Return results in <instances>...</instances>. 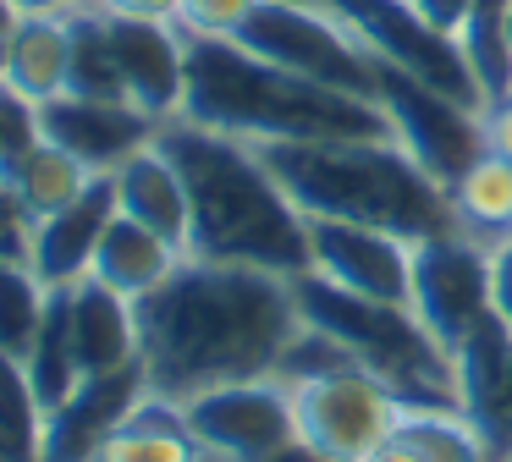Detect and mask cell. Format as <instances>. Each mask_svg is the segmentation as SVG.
<instances>
[{"label":"cell","mask_w":512,"mask_h":462,"mask_svg":"<svg viewBox=\"0 0 512 462\" xmlns=\"http://www.w3.org/2000/svg\"><path fill=\"white\" fill-rule=\"evenodd\" d=\"M28 248H34V215L17 204V193L0 182V259L28 264Z\"/></svg>","instance_id":"29"},{"label":"cell","mask_w":512,"mask_h":462,"mask_svg":"<svg viewBox=\"0 0 512 462\" xmlns=\"http://www.w3.org/2000/svg\"><path fill=\"white\" fill-rule=\"evenodd\" d=\"M188 259L182 248H171L160 231H149V226H138V220H127L122 209H116V220L105 226V237H100V253H94V281H105L111 292H122V297H149L160 281H166L177 264Z\"/></svg>","instance_id":"20"},{"label":"cell","mask_w":512,"mask_h":462,"mask_svg":"<svg viewBox=\"0 0 512 462\" xmlns=\"http://www.w3.org/2000/svg\"><path fill=\"white\" fill-rule=\"evenodd\" d=\"M34 143H45V121H39V105L28 94H17L12 83H0V171L17 165Z\"/></svg>","instance_id":"27"},{"label":"cell","mask_w":512,"mask_h":462,"mask_svg":"<svg viewBox=\"0 0 512 462\" xmlns=\"http://www.w3.org/2000/svg\"><path fill=\"white\" fill-rule=\"evenodd\" d=\"M45 303H50V286L28 264L0 259V352L6 358H17V363L28 358V347L39 336V319H45Z\"/></svg>","instance_id":"26"},{"label":"cell","mask_w":512,"mask_h":462,"mask_svg":"<svg viewBox=\"0 0 512 462\" xmlns=\"http://www.w3.org/2000/svg\"><path fill=\"white\" fill-rule=\"evenodd\" d=\"M490 308L512 325V237L490 242Z\"/></svg>","instance_id":"30"},{"label":"cell","mask_w":512,"mask_h":462,"mask_svg":"<svg viewBox=\"0 0 512 462\" xmlns=\"http://www.w3.org/2000/svg\"><path fill=\"white\" fill-rule=\"evenodd\" d=\"M501 28H507V44H512V0L501 6Z\"/></svg>","instance_id":"37"},{"label":"cell","mask_w":512,"mask_h":462,"mask_svg":"<svg viewBox=\"0 0 512 462\" xmlns=\"http://www.w3.org/2000/svg\"><path fill=\"white\" fill-rule=\"evenodd\" d=\"M67 319H72V352H78L83 380L138 363V308H133V297H122L105 281L83 275L78 286H67Z\"/></svg>","instance_id":"17"},{"label":"cell","mask_w":512,"mask_h":462,"mask_svg":"<svg viewBox=\"0 0 512 462\" xmlns=\"http://www.w3.org/2000/svg\"><path fill=\"white\" fill-rule=\"evenodd\" d=\"M292 297L309 330L331 336L358 369L386 380L413 407H463L457 402V363L408 303H375V297L342 292L314 270L292 275Z\"/></svg>","instance_id":"5"},{"label":"cell","mask_w":512,"mask_h":462,"mask_svg":"<svg viewBox=\"0 0 512 462\" xmlns=\"http://www.w3.org/2000/svg\"><path fill=\"white\" fill-rule=\"evenodd\" d=\"M105 17H138V22H177L182 0H89Z\"/></svg>","instance_id":"31"},{"label":"cell","mask_w":512,"mask_h":462,"mask_svg":"<svg viewBox=\"0 0 512 462\" xmlns=\"http://www.w3.org/2000/svg\"><path fill=\"white\" fill-rule=\"evenodd\" d=\"M375 88H380V110H386V121H391V138H397L441 187H452L479 154H490L485 110L463 105V99L441 94V88L419 83V77L397 72V66H386V61H380V72H375Z\"/></svg>","instance_id":"8"},{"label":"cell","mask_w":512,"mask_h":462,"mask_svg":"<svg viewBox=\"0 0 512 462\" xmlns=\"http://www.w3.org/2000/svg\"><path fill=\"white\" fill-rule=\"evenodd\" d=\"M287 198L309 220H358L424 242L452 231V187H441L397 138H320V143H254Z\"/></svg>","instance_id":"4"},{"label":"cell","mask_w":512,"mask_h":462,"mask_svg":"<svg viewBox=\"0 0 512 462\" xmlns=\"http://www.w3.org/2000/svg\"><path fill=\"white\" fill-rule=\"evenodd\" d=\"M155 143L188 182V259L248 264L287 281L309 270V215L287 198V187L259 160L254 143L199 127L188 116H171Z\"/></svg>","instance_id":"2"},{"label":"cell","mask_w":512,"mask_h":462,"mask_svg":"<svg viewBox=\"0 0 512 462\" xmlns=\"http://www.w3.org/2000/svg\"><path fill=\"white\" fill-rule=\"evenodd\" d=\"M413 11H419L430 28H441V33H463V22H468V11H474V0H408Z\"/></svg>","instance_id":"32"},{"label":"cell","mask_w":512,"mask_h":462,"mask_svg":"<svg viewBox=\"0 0 512 462\" xmlns=\"http://www.w3.org/2000/svg\"><path fill=\"white\" fill-rule=\"evenodd\" d=\"M182 116L232 132L243 143H320V138H391L380 99L309 83L298 72L248 55L232 39H188V99Z\"/></svg>","instance_id":"3"},{"label":"cell","mask_w":512,"mask_h":462,"mask_svg":"<svg viewBox=\"0 0 512 462\" xmlns=\"http://www.w3.org/2000/svg\"><path fill=\"white\" fill-rule=\"evenodd\" d=\"M72 72V22L67 17H17L6 28V72L0 83H12L34 105L67 94Z\"/></svg>","instance_id":"19"},{"label":"cell","mask_w":512,"mask_h":462,"mask_svg":"<svg viewBox=\"0 0 512 462\" xmlns=\"http://www.w3.org/2000/svg\"><path fill=\"white\" fill-rule=\"evenodd\" d=\"M182 418L199 435V446L221 462H265L281 446L298 440V413H292V385L281 374L265 380H232L188 396Z\"/></svg>","instance_id":"10"},{"label":"cell","mask_w":512,"mask_h":462,"mask_svg":"<svg viewBox=\"0 0 512 462\" xmlns=\"http://www.w3.org/2000/svg\"><path fill=\"white\" fill-rule=\"evenodd\" d=\"M490 462H512V446H501V451H496V457H490Z\"/></svg>","instance_id":"38"},{"label":"cell","mask_w":512,"mask_h":462,"mask_svg":"<svg viewBox=\"0 0 512 462\" xmlns=\"http://www.w3.org/2000/svg\"><path fill=\"white\" fill-rule=\"evenodd\" d=\"M39 121H45V138L61 143L72 160H83L94 176H111L122 160L149 149L160 138V127H166V121L144 116L127 99H78V94L39 105Z\"/></svg>","instance_id":"14"},{"label":"cell","mask_w":512,"mask_h":462,"mask_svg":"<svg viewBox=\"0 0 512 462\" xmlns=\"http://www.w3.org/2000/svg\"><path fill=\"white\" fill-rule=\"evenodd\" d=\"M265 462H331V457H320L314 446H303V440H292V446H281L276 457H265Z\"/></svg>","instance_id":"35"},{"label":"cell","mask_w":512,"mask_h":462,"mask_svg":"<svg viewBox=\"0 0 512 462\" xmlns=\"http://www.w3.org/2000/svg\"><path fill=\"white\" fill-rule=\"evenodd\" d=\"M144 396H149L144 358L127 363V369L78 380V391L56 413H45V451H39V462H94L105 451V440L127 424V413Z\"/></svg>","instance_id":"13"},{"label":"cell","mask_w":512,"mask_h":462,"mask_svg":"<svg viewBox=\"0 0 512 462\" xmlns=\"http://www.w3.org/2000/svg\"><path fill=\"white\" fill-rule=\"evenodd\" d=\"M6 6H12V17H72L89 0H6Z\"/></svg>","instance_id":"34"},{"label":"cell","mask_w":512,"mask_h":462,"mask_svg":"<svg viewBox=\"0 0 512 462\" xmlns=\"http://www.w3.org/2000/svg\"><path fill=\"white\" fill-rule=\"evenodd\" d=\"M0 182L12 187L17 204H23L28 215L45 220V215H56V209H67L72 198L94 182V171L83 160H72L61 143L45 138V143H34V149H28L17 165H6V171H0Z\"/></svg>","instance_id":"22"},{"label":"cell","mask_w":512,"mask_h":462,"mask_svg":"<svg viewBox=\"0 0 512 462\" xmlns=\"http://www.w3.org/2000/svg\"><path fill=\"white\" fill-rule=\"evenodd\" d=\"M336 17H347V28L375 50V61L397 66V72L419 77V83L441 88V94L463 99V105L485 110L474 72H468V55L452 33L430 28L408 0H325Z\"/></svg>","instance_id":"9"},{"label":"cell","mask_w":512,"mask_h":462,"mask_svg":"<svg viewBox=\"0 0 512 462\" xmlns=\"http://www.w3.org/2000/svg\"><path fill=\"white\" fill-rule=\"evenodd\" d=\"M364 462H419V457H413V451H408V446H402V440H397V435H391V440H386V446H380V451H375V457H364Z\"/></svg>","instance_id":"36"},{"label":"cell","mask_w":512,"mask_h":462,"mask_svg":"<svg viewBox=\"0 0 512 462\" xmlns=\"http://www.w3.org/2000/svg\"><path fill=\"white\" fill-rule=\"evenodd\" d=\"M452 215L457 231L479 242H501L512 237V160L507 154H479L463 176L452 182Z\"/></svg>","instance_id":"21"},{"label":"cell","mask_w":512,"mask_h":462,"mask_svg":"<svg viewBox=\"0 0 512 462\" xmlns=\"http://www.w3.org/2000/svg\"><path fill=\"white\" fill-rule=\"evenodd\" d=\"M105 28H111V50H116V66H122L127 105H138L155 121L182 116V99H188V33L177 22H138V17H105Z\"/></svg>","instance_id":"15"},{"label":"cell","mask_w":512,"mask_h":462,"mask_svg":"<svg viewBox=\"0 0 512 462\" xmlns=\"http://www.w3.org/2000/svg\"><path fill=\"white\" fill-rule=\"evenodd\" d=\"M259 0H182L177 6V28L188 39H232L237 28L248 22Z\"/></svg>","instance_id":"28"},{"label":"cell","mask_w":512,"mask_h":462,"mask_svg":"<svg viewBox=\"0 0 512 462\" xmlns=\"http://www.w3.org/2000/svg\"><path fill=\"white\" fill-rule=\"evenodd\" d=\"M116 220V182L111 176H94L67 209L34 220V248H28V270L56 292V286H78L94 270V253H100L105 226Z\"/></svg>","instance_id":"16"},{"label":"cell","mask_w":512,"mask_h":462,"mask_svg":"<svg viewBox=\"0 0 512 462\" xmlns=\"http://www.w3.org/2000/svg\"><path fill=\"white\" fill-rule=\"evenodd\" d=\"M72 72H67V94L78 99H127L122 88V66L111 50V28H105V11L83 6L72 11Z\"/></svg>","instance_id":"24"},{"label":"cell","mask_w":512,"mask_h":462,"mask_svg":"<svg viewBox=\"0 0 512 462\" xmlns=\"http://www.w3.org/2000/svg\"><path fill=\"white\" fill-rule=\"evenodd\" d=\"M111 182H116V209H122L127 220L160 231L171 248L188 253V237H193L188 182H182V171L171 165V154L160 149V143H149V149H138L133 160H122L111 171Z\"/></svg>","instance_id":"18"},{"label":"cell","mask_w":512,"mask_h":462,"mask_svg":"<svg viewBox=\"0 0 512 462\" xmlns=\"http://www.w3.org/2000/svg\"><path fill=\"white\" fill-rule=\"evenodd\" d=\"M408 308L446 352H457L468 330L490 314V242L468 237L457 226L413 242Z\"/></svg>","instance_id":"11"},{"label":"cell","mask_w":512,"mask_h":462,"mask_svg":"<svg viewBox=\"0 0 512 462\" xmlns=\"http://www.w3.org/2000/svg\"><path fill=\"white\" fill-rule=\"evenodd\" d=\"M232 44H243L248 55L281 66V72L309 77V83L342 88V94H358V99H380L375 50L325 0H259L248 11V22L232 33Z\"/></svg>","instance_id":"6"},{"label":"cell","mask_w":512,"mask_h":462,"mask_svg":"<svg viewBox=\"0 0 512 462\" xmlns=\"http://www.w3.org/2000/svg\"><path fill=\"white\" fill-rule=\"evenodd\" d=\"M133 308L149 391L166 402H188L232 380H265L303 336L292 281L248 264L182 259Z\"/></svg>","instance_id":"1"},{"label":"cell","mask_w":512,"mask_h":462,"mask_svg":"<svg viewBox=\"0 0 512 462\" xmlns=\"http://www.w3.org/2000/svg\"><path fill=\"white\" fill-rule=\"evenodd\" d=\"M0 72H6V33H0Z\"/></svg>","instance_id":"39"},{"label":"cell","mask_w":512,"mask_h":462,"mask_svg":"<svg viewBox=\"0 0 512 462\" xmlns=\"http://www.w3.org/2000/svg\"><path fill=\"white\" fill-rule=\"evenodd\" d=\"M413 402H402L386 380H375L358 363L292 380V413H298V440L331 462H364L391 440Z\"/></svg>","instance_id":"7"},{"label":"cell","mask_w":512,"mask_h":462,"mask_svg":"<svg viewBox=\"0 0 512 462\" xmlns=\"http://www.w3.org/2000/svg\"><path fill=\"white\" fill-rule=\"evenodd\" d=\"M28 369V385H34L39 407L56 413L72 391H78L83 369H78V352H72V319H67V286H56L45 303V319H39V336L23 358Z\"/></svg>","instance_id":"23"},{"label":"cell","mask_w":512,"mask_h":462,"mask_svg":"<svg viewBox=\"0 0 512 462\" xmlns=\"http://www.w3.org/2000/svg\"><path fill=\"white\" fill-rule=\"evenodd\" d=\"M309 270L342 292L375 303H408L413 292V242L358 220H309Z\"/></svg>","instance_id":"12"},{"label":"cell","mask_w":512,"mask_h":462,"mask_svg":"<svg viewBox=\"0 0 512 462\" xmlns=\"http://www.w3.org/2000/svg\"><path fill=\"white\" fill-rule=\"evenodd\" d=\"M45 451V407H39L28 369L0 352V462H39Z\"/></svg>","instance_id":"25"},{"label":"cell","mask_w":512,"mask_h":462,"mask_svg":"<svg viewBox=\"0 0 512 462\" xmlns=\"http://www.w3.org/2000/svg\"><path fill=\"white\" fill-rule=\"evenodd\" d=\"M485 138L496 154H507L512 160V99H496V105H485Z\"/></svg>","instance_id":"33"}]
</instances>
